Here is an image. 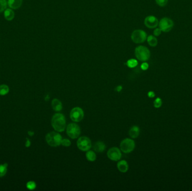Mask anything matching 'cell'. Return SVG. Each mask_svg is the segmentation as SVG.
Returning a JSON list of instances; mask_svg holds the SVG:
<instances>
[{
	"instance_id": "cell-1",
	"label": "cell",
	"mask_w": 192,
	"mask_h": 191,
	"mask_svg": "<svg viewBox=\"0 0 192 191\" xmlns=\"http://www.w3.org/2000/svg\"><path fill=\"white\" fill-rule=\"evenodd\" d=\"M53 128L57 132H63L66 127V120L63 114L56 113L54 114L51 120Z\"/></svg>"
},
{
	"instance_id": "cell-11",
	"label": "cell",
	"mask_w": 192,
	"mask_h": 191,
	"mask_svg": "<svg viewBox=\"0 0 192 191\" xmlns=\"http://www.w3.org/2000/svg\"><path fill=\"white\" fill-rule=\"evenodd\" d=\"M107 157L112 161H118L121 157V153L117 147H112L108 151Z\"/></svg>"
},
{
	"instance_id": "cell-4",
	"label": "cell",
	"mask_w": 192,
	"mask_h": 191,
	"mask_svg": "<svg viewBox=\"0 0 192 191\" xmlns=\"http://www.w3.org/2000/svg\"><path fill=\"white\" fill-rule=\"evenodd\" d=\"M147 34L145 31L137 29L133 31L131 35V39L133 42L137 44H140L144 43L147 40Z\"/></svg>"
},
{
	"instance_id": "cell-19",
	"label": "cell",
	"mask_w": 192,
	"mask_h": 191,
	"mask_svg": "<svg viewBox=\"0 0 192 191\" xmlns=\"http://www.w3.org/2000/svg\"><path fill=\"white\" fill-rule=\"evenodd\" d=\"M86 158L89 161H94L96 159V153L93 151H88L86 153Z\"/></svg>"
},
{
	"instance_id": "cell-25",
	"label": "cell",
	"mask_w": 192,
	"mask_h": 191,
	"mask_svg": "<svg viewBox=\"0 0 192 191\" xmlns=\"http://www.w3.org/2000/svg\"><path fill=\"white\" fill-rule=\"evenodd\" d=\"M162 100L161 99L160 97H157V99H156L155 100H154L153 104H154V107L155 108H160L162 105Z\"/></svg>"
},
{
	"instance_id": "cell-22",
	"label": "cell",
	"mask_w": 192,
	"mask_h": 191,
	"mask_svg": "<svg viewBox=\"0 0 192 191\" xmlns=\"http://www.w3.org/2000/svg\"><path fill=\"white\" fill-rule=\"evenodd\" d=\"M7 164L0 165V177H2L6 174L7 170Z\"/></svg>"
},
{
	"instance_id": "cell-14",
	"label": "cell",
	"mask_w": 192,
	"mask_h": 191,
	"mask_svg": "<svg viewBox=\"0 0 192 191\" xmlns=\"http://www.w3.org/2000/svg\"><path fill=\"white\" fill-rule=\"evenodd\" d=\"M93 149L97 153H102L106 149V146L103 142L98 141L93 145Z\"/></svg>"
},
{
	"instance_id": "cell-31",
	"label": "cell",
	"mask_w": 192,
	"mask_h": 191,
	"mask_svg": "<svg viewBox=\"0 0 192 191\" xmlns=\"http://www.w3.org/2000/svg\"><path fill=\"white\" fill-rule=\"evenodd\" d=\"M122 90V86H117V88H116V90L118 92H120L121 90Z\"/></svg>"
},
{
	"instance_id": "cell-17",
	"label": "cell",
	"mask_w": 192,
	"mask_h": 191,
	"mask_svg": "<svg viewBox=\"0 0 192 191\" xmlns=\"http://www.w3.org/2000/svg\"><path fill=\"white\" fill-rule=\"evenodd\" d=\"M147 41L148 44L151 46V47H155L157 46L158 40L157 38L152 35H150L147 37Z\"/></svg>"
},
{
	"instance_id": "cell-21",
	"label": "cell",
	"mask_w": 192,
	"mask_h": 191,
	"mask_svg": "<svg viewBox=\"0 0 192 191\" xmlns=\"http://www.w3.org/2000/svg\"><path fill=\"white\" fill-rule=\"evenodd\" d=\"M138 62L136 59H130L126 62V65L129 68H134L138 65Z\"/></svg>"
},
{
	"instance_id": "cell-20",
	"label": "cell",
	"mask_w": 192,
	"mask_h": 191,
	"mask_svg": "<svg viewBox=\"0 0 192 191\" xmlns=\"http://www.w3.org/2000/svg\"><path fill=\"white\" fill-rule=\"evenodd\" d=\"M9 91V88L6 85H0V95H5L7 94Z\"/></svg>"
},
{
	"instance_id": "cell-32",
	"label": "cell",
	"mask_w": 192,
	"mask_h": 191,
	"mask_svg": "<svg viewBox=\"0 0 192 191\" xmlns=\"http://www.w3.org/2000/svg\"><path fill=\"white\" fill-rule=\"evenodd\" d=\"M27 141L26 142L25 146H26V147H29L30 146V145H31V142H30V141L29 140V139H28V138H27Z\"/></svg>"
},
{
	"instance_id": "cell-5",
	"label": "cell",
	"mask_w": 192,
	"mask_h": 191,
	"mask_svg": "<svg viewBox=\"0 0 192 191\" xmlns=\"http://www.w3.org/2000/svg\"><path fill=\"white\" fill-rule=\"evenodd\" d=\"M174 22L172 19L169 18L164 17L161 19L158 22V26L162 31L165 33L169 32L173 28Z\"/></svg>"
},
{
	"instance_id": "cell-8",
	"label": "cell",
	"mask_w": 192,
	"mask_h": 191,
	"mask_svg": "<svg viewBox=\"0 0 192 191\" xmlns=\"http://www.w3.org/2000/svg\"><path fill=\"white\" fill-rule=\"evenodd\" d=\"M77 146L80 150L87 151L91 148V141L87 137L83 136L79 138L77 141Z\"/></svg>"
},
{
	"instance_id": "cell-3",
	"label": "cell",
	"mask_w": 192,
	"mask_h": 191,
	"mask_svg": "<svg viewBox=\"0 0 192 191\" xmlns=\"http://www.w3.org/2000/svg\"><path fill=\"white\" fill-rule=\"evenodd\" d=\"M46 140L48 144L52 147H57L61 145L62 136L56 132H51L46 136Z\"/></svg>"
},
{
	"instance_id": "cell-16",
	"label": "cell",
	"mask_w": 192,
	"mask_h": 191,
	"mask_svg": "<svg viewBox=\"0 0 192 191\" xmlns=\"http://www.w3.org/2000/svg\"><path fill=\"white\" fill-rule=\"evenodd\" d=\"M52 107L55 111L59 112L63 109V105L60 100L55 99L52 101Z\"/></svg>"
},
{
	"instance_id": "cell-6",
	"label": "cell",
	"mask_w": 192,
	"mask_h": 191,
	"mask_svg": "<svg viewBox=\"0 0 192 191\" xmlns=\"http://www.w3.org/2000/svg\"><path fill=\"white\" fill-rule=\"evenodd\" d=\"M121 150L124 153H131L135 148V142L132 139L125 138L120 144Z\"/></svg>"
},
{
	"instance_id": "cell-30",
	"label": "cell",
	"mask_w": 192,
	"mask_h": 191,
	"mask_svg": "<svg viewBox=\"0 0 192 191\" xmlns=\"http://www.w3.org/2000/svg\"><path fill=\"white\" fill-rule=\"evenodd\" d=\"M148 96L149 97H151L152 98V97H154L155 94H154L153 91H149V92H148Z\"/></svg>"
},
{
	"instance_id": "cell-33",
	"label": "cell",
	"mask_w": 192,
	"mask_h": 191,
	"mask_svg": "<svg viewBox=\"0 0 192 191\" xmlns=\"http://www.w3.org/2000/svg\"><path fill=\"white\" fill-rule=\"evenodd\" d=\"M28 134L30 136H33V135H34V132L32 131H29Z\"/></svg>"
},
{
	"instance_id": "cell-2",
	"label": "cell",
	"mask_w": 192,
	"mask_h": 191,
	"mask_svg": "<svg viewBox=\"0 0 192 191\" xmlns=\"http://www.w3.org/2000/svg\"><path fill=\"white\" fill-rule=\"evenodd\" d=\"M135 55L138 60L142 62H145L149 59L151 52L147 47L139 46L135 49Z\"/></svg>"
},
{
	"instance_id": "cell-15",
	"label": "cell",
	"mask_w": 192,
	"mask_h": 191,
	"mask_svg": "<svg viewBox=\"0 0 192 191\" xmlns=\"http://www.w3.org/2000/svg\"><path fill=\"white\" fill-rule=\"evenodd\" d=\"M140 132V129L138 126L134 125L129 130V135L131 137L136 138L138 137Z\"/></svg>"
},
{
	"instance_id": "cell-29",
	"label": "cell",
	"mask_w": 192,
	"mask_h": 191,
	"mask_svg": "<svg viewBox=\"0 0 192 191\" xmlns=\"http://www.w3.org/2000/svg\"><path fill=\"white\" fill-rule=\"evenodd\" d=\"M141 67L142 70H144V71H145V70H147L148 69L149 65H148V64L147 63L143 62L142 63V65H141Z\"/></svg>"
},
{
	"instance_id": "cell-9",
	"label": "cell",
	"mask_w": 192,
	"mask_h": 191,
	"mask_svg": "<svg viewBox=\"0 0 192 191\" xmlns=\"http://www.w3.org/2000/svg\"><path fill=\"white\" fill-rule=\"evenodd\" d=\"M70 118L72 121L78 122L81 121L84 117V112L79 107L74 108L70 112Z\"/></svg>"
},
{
	"instance_id": "cell-12",
	"label": "cell",
	"mask_w": 192,
	"mask_h": 191,
	"mask_svg": "<svg viewBox=\"0 0 192 191\" xmlns=\"http://www.w3.org/2000/svg\"><path fill=\"white\" fill-rule=\"evenodd\" d=\"M22 0H9L8 5L12 9H18L22 5Z\"/></svg>"
},
{
	"instance_id": "cell-10",
	"label": "cell",
	"mask_w": 192,
	"mask_h": 191,
	"mask_svg": "<svg viewBox=\"0 0 192 191\" xmlns=\"http://www.w3.org/2000/svg\"><path fill=\"white\" fill-rule=\"evenodd\" d=\"M158 20L154 16L149 15L147 16L145 19V25L149 29H155L158 25Z\"/></svg>"
},
{
	"instance_id": "cell-27",
	"label": "cell",
	"mask_w": 192,
	"mask_h": 191,
	"mask_svg": "<svg viewBox=\"0 0 192 191\" xmlns=\"http://www.w3.org/2000/svg\"><path fill=\"white\" fill-rule=\"evenodd\" d=\"M61 145H62L63 146H65V147H69L71 145V142L68 139H66H66H63L61 141Z\"/></svg>"
},
{
	"instance_id": "cell-13",
	"label": "cell",
	"mask_w": 192,
	"mask_h": 191,
	"mask_svg": "<svg viewBox=\"0 0 192 191\" xmlns=\"http://www.w3.org/2000/svg\"><path fill=\"white\" fill-rule=\"evenodd\" d=\"M117 168L121 172L125 173L128 170V164L125 160H121L117 163Z\"/></svg>"
},
{
	"instance_id": "cell-24",
	"label": "cell",
	"mask_w": 192,
	"mask_h": 191,
	"mask_svg": "<svg viewBox=\"0 0 192 191\" xmlns=\"http://www.w3.org/2000/svg\"><path fill=\"white\" fill-rule=\"evenodd\" d=\"M169 0H155L156 2L159 6L164 7L166 6Z\"/></svg>"
},
{
	"instance_id": "cell-28",
	"label": "cell",
	"mask_w": 192,
	"mask_h": 191,
	"mask_svg": "<svg viewBox=\"0 0 192 191\" xmlns=\"http://www.w3.org/2000/svg\"><path fill=\"white\" fill-rule=\"evenodd\" d=\"M162 30L159 28H156L153 31V35L155 37H158L161 34Z\"/></svg>"
},
{
	"instance_id": "cell-26",
	"label": "cell",
	"mask_w": 192,
	"mask_h": 191,
	"mask_svg": "<svg viewBox=\"0 0 192 191\" xmlns=\"http://www.w3.org/2000/svg\"><path fill=\"white\" fill-rule=\"evenodd\" d=\"M27 188H28L29 189L33 190V189H34L36 187V184L33 181H30V182L27 183Z\"/></svg>"
},
{
	"instance_id": "cell-18",
	"label": "cell",
	"mask_w": 192,
	"mask_h": 191,
	"mask_svg": "<svg viewBox=\"0 0 192 191\" xmlns=\"http://www.w3.org/2000/svg\"><path fill=\"white\" fill-rule=\"evenodd\" d=\"M4 16L5 19H6L8 21H11L15 17V14L13 10L8 9L5 10L4 11Z\"/></svg>"
},
{
	"instance_id": "cell-7",
	"label": "cell",
	"mask_w": 192,
	"mask_h": 191,
	"mask_svg": "<svg viewBox=\"0 0 192 191\" xmlns=\"http://www.w3.org/2000/svg\"><path fill=\"white\" fill-rule=\"evenodd\" d=\"M66 132L70 137L75 139L79 137L81 130L78 125L76 123H70L67 127Z\"/></svg>"
},
{
	"instance_id": "cell-23",
	"label": "cell",
	"mask_w": 192,
	"mask_h": 191,
	"mask_svg": "<svg viewBox=\"0 0 192 191\" xmlns=\"http://www.w3.org/2000/svg\"><path fill=\"white\" fill-rule=\"evenodd\" d=\"M6 0H0V13L4 11L7 7Z\"/></svg>"
}]
</instances>
